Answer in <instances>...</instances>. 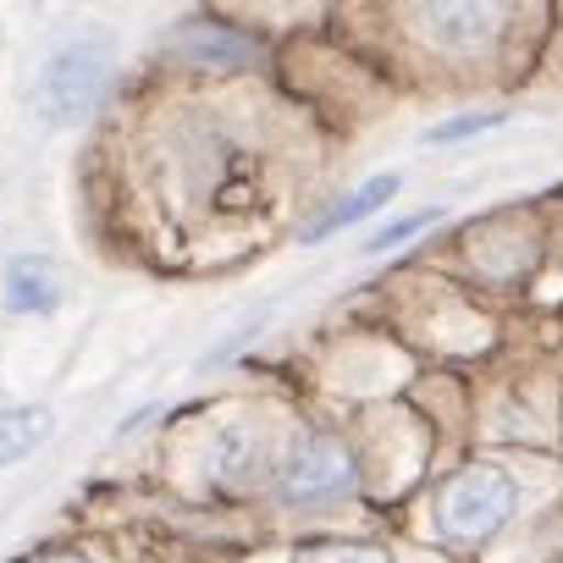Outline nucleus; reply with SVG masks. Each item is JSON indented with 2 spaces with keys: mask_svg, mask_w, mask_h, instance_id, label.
I'll use <instances>...</instances> for the list:
<instances>
[{
  "mask_svg": "<svg viewBox=\"0 0 563 563\" xmlns=\"http://www.w3.org/2000/svg\"><path fill=\"white\" fill-rule=\"evenodd\" d=\"M276 492L282 503H294V508H316V503H338L354 492V459L338 437L327 431H305L294 442V453L282 459L276 470Z\"/></svg>",
  "mask_w": 563,
  "mask_h": 563,
  "instance_id": "3",
  "label": "nucleus"
},
{
  "mask_svg": "<svg viewBox=\"0 0 563 563\" xmlns=\"http://www.w3.org/2000/svg\"><path fill=\"white\" fill-rule=\"evenodd\" d=\"M393 194H398V172H382V177H371V183H360L354 194H343L305 238L310 243H321V238H332V232H343V227H354V221H365V216H376L382 205H393Z\"/></svg>",
  "mask_w": 563,
  "mask_h": 563,
  "instance_id": "6",
  "label": "nucleus"
},
{
  "mask_svg": "<svg viewBox=\"0 0 563 563\" xmlns=\"http://www.w3.org/2000/svg\"><path fill=\"white\" fill-rule=\"evenodd\" d=\"M56 415L45 404H23V409H0V464L29 459L45 437H51Z\"/></svg>",
  "mask_w": 563,
  "mask_h": 563,
  "instance_id": "7",
  "label": "nucleus"
},
{
  "mask_svg": "<svg viewBox=\"0 0 563 563\" xmlns=\"http://www.w3.org/2000/svg\"><path fill=\"white\" fill-rule=\"evenodd\" d=\"M288 563H393V558L382 547H365V541H310Z\"/></svg>",
  "mask_w": 563,
  "mask_h": 563,
  "instance_id": "9",
  "label": "nucleus"
},
{
  "mask_svg": "<svg viewBox=\"0 0 563 563\" xmlns=\"http://www.w3.org/2000/svg\"><path fill=\"white\" fill-rule=\"evenodd\" d=\"M442 221V205H426V210H415V216H398V221H387V227H376L371 232V254H382V249H398V243H409V238H420L426 227H437Z\"/></svg>",
  "mask_w": 563,
  "mask_h": 563,
  "instance_id": "10",
  "label": "nucleus"
},
{
  "mask_svg": "<svg viewBox=\"0 0 563 563\" xmlns=\"http://www.w3.org/2000/svg\"><path fill=\"white\" fill-rule=\"evenodd\" d=\"M34 563H95V558H84V552H62V558H34Z\"/></svg>",
  "mask_w": 563,
  "mask_h": 563,
  "instance_id": "13",
  "label": "nucleus"
},
{
  "mask_svg": "<svg viewBox=\"0 0 563 563\" xmlns=\"http://www.w3.org/2000/svg\"><path fill=\"white\" fill-rule=\"evenodd\" d=\"M514 481L497 470V464H475V470H459L442 492H437V530L459 547H475V541H492L508 519H514Z\"/></svg>",
  "mask_w": 563,
  "mask_h": 563,
  "instance_id": "1",
  "label": "nucleus"
},
{
  "mask_svg": "<svg viewBox=\"0 0 563 563\" xmlns=\"http://www.w3.org/2000/svg\"><path fill=\"white\" fill-rule=\"evenodd\" d=\"M183 51L199 56V62H216V67H238V62H254L249 45H238L227 29H188L183 34Z\"/></svg>",
  "mask_w": 563,
  "mask_h": 563,
  "instance_id": "8",
  "label": "nucleus"
},
{
  "mask_svg": "<svg viewBox=\"0 0 563 563\" xmlns=\"http://www.w3.org/2000/svg\"><path fill=\"white\" fill-rule=\"evenodd\" d=\"M503 122H508V111H464V117H453V122L426 128V144H459V139L492 133V128H503Z\"/></svg>",
  "mask_w": 563,
  "mask_h": 563,
  "instance_id": "11",
  "label": "nucleus"
},
{
  "mask_svg": "<svg viewBox=\"0 0 563 563\" xmlns=\"http://www.w3.org/2000/svg\"><path fill=\"white\" fill-rule=\"evenodd\" d=\"M0 294H7V310L18 316H51L62 305V276L40 254H12L7 276H0Z\"/></svg>",
  "mask_w": 563,
  "mask_h": 563,
  "instance_id": "4",
  "label": "nucleus"
},
{
  "mask_svg": "<svg viewBox=\"0 0 563 563\" xmlns=\"http://www.w3.org/2000/svg\"><path fill=\"white\" fill-rule=\"evenodd\" d=\"M415 18H420L426 40H437L448 51H464V45H486L503 12L497 7H453L448 0V7H420Z\"/></svg>",
  "mask_w": 563,
  "mask_h": 563,
  "instance_id": "5",
  "label": "nucleus"
},
{
  "mask_svg": "<svg viewBox=\"0 0 563 563\" xmlns=\"http://www.w3.org/2000/svg\"><path fill=\"white\" fill-rule=\"evenodd\" d=\"M106 78H111V56L100 45H67V51H56L45 62L34 106H40V117L51 128H73V122H84L100 106Z\"/></svg>",
  "mask_w": 563,
  "mask_h": 563,
  "instance_id": "2",
  "label": "nucleus"
},
{
  "mask_svg": "<svg viewBox=\"0 0 563 563\" xmlns=\"http://www.w3.org/2000/svg\"><path fill=\"white\" fill-rule=\"evenodd\" d=\"M254 442H249V431H227L221 442H216V470L221 475H254Z\"/></svg>",
  "mask_w": 563,
  "mask_h": 563,
  "instance_id": "12",
  "label": "nucleus"
}]
</instances>
